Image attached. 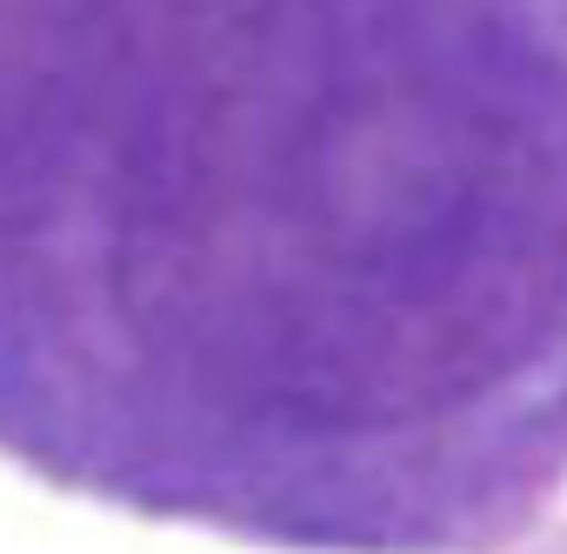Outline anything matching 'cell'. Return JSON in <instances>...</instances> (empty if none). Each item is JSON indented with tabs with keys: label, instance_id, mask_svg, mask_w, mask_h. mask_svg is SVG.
<instances>
[{
	"label": "cell",
	"instance_id": "cell-1",
	"mask_svg": "<svg viewBox=\"0 0 567 554\" xmlns=\"http://www.w3.org/2000/svg\"><path fill=\"white\" fill-rule=\"evenodd\" d=\"M0 461L514 547L567 488V0H0Z\"/></svg>",
	"mask_w": 567,
	"mask_h": 554
},
{
	"label": "cell",
	"instance_id": "cell-2",
	"mask_svg": "<svg viewBox=\"0 0 567 554\" xmlns=\"http://www.w3.org/2000/svg\"><path fill=\"white\" fill-rule=\"evenodd\" d=\"M527 554H567V521H560V527H554V534H547V541H534V547H527Z\"/></svg>",
	"mask_w": 567,
	"mask_h": 554
}]
</instances>
